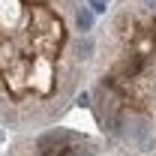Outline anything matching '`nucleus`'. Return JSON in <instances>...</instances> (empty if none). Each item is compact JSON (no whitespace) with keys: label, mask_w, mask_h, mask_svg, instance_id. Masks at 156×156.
Masks as SVG:
<instances>
[{"label":"nucleus","mask_w":156,"mask_h":156,"mask_svg":"<svg viewBox=\"0 0 156 156\" xmlns=\"http://www.w3.org/2000/svg\"><path fill=\"white\" fill-rule=\"evenodd\" d=\"M129 138L141 153H153L156 150V135H153V126L147 120H132L129 123Z\"/></svg>","instance_id":"1"},{"label":"nucleus","mask_w":156,"mask_h":156,"mask_svg":"<svg viewBox=\"0 0 156 156\" xmlns=\"http://www.w3.org/2000/svg\"><path fill=\"white\" fill-rule=\"evenodd\" d=\"M63 141H72V132H66V129H51V132H45V135L36 138V147L39 150H48V147H60Z\"/></svg>","instance_id":"2"},{"label":"nucleus","mask_w":156,"mask_h":156,"mask_svg":"<svg viewBox=\"0 0 156 156\" xmlns=\"http://www.w3.org/2000/svg\"><path fill=\"white\" fill-rule=\"evenodd\" d=\"M75 27L81 30V33H87V30H93V12L87 9V6H81L75 12Z\"/></svg>","instance_id":"3"},{"label":"nucleus","mask_w":156,"mask_h":156,"mask_svg":"<svg viewBox=\"0 0 156 156\" xmlns=\"http://www.w3.org/2000/svg\"><path fill=\"white\" fill-rule=\"evenodd\" d=\"M93 48H96V45H93V39H81V42H78L81 57H90V54H93Z\"/></svg>","instance_id":"4"},{"label":"nucleus","mask_w":156,"mask_h":156,"mask_svg":"<svg viewBox=\"0 0 156 156\" xmlns=\"http://www.w3.org/2000/svg\"><path fill=\"white\" fill-rule=\"evenodd\" d=\"M108 9V0H90V12H105Z\"/></svg>","instance_id":"5"},{"label":"nucleus","mask_w":156,"mask_h":156,"mask_svg":"<svg viewBox=\"0 0 156 156\" xmlns=\"http://www.w3.org/2000/svg\"><path fill=\"white\" fill-rule=\"evenodd\" d=\"M144 6H147V9H153V12H156V0H144Z\"/></svg>","instance_id":"6"}]
</instances>
